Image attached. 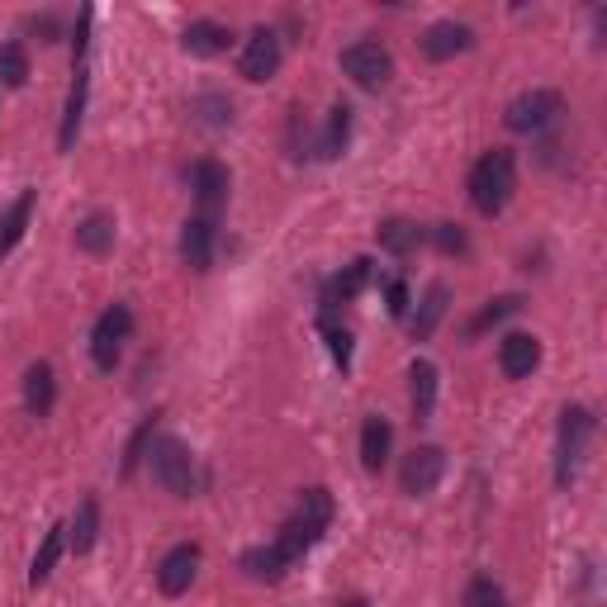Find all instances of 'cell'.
Listing matches in <instances>:
<instances>
[{
	"instance_id": "cell-12",
	"label": "cell",
	"mask_w": 607,
	"mask_h": 607,
	"mask_svg": "<svg viewBox=\"0 0 607 607\" xmlns=\"http://www.w3.org/2000/svg\"><path fill=\"white\" fill-rule=\"evenodd\" d=\"M470 47H475V29L456 20H437L423 34V57H433V62H451L460 53H470Z\"/></svg>"
},
{
	"instance_id": "cell-5",
	"label": "cell",
	"mask_w": 607,
	"mask_h": 607,
	"mask_svg": "<svg viewBox=\"0 0 607 607\" xmlns=\"http://www.w3.org/2000/svg\"><path fill=\"white\" fill-rule=\"evenodd\" d=\"M342 72H347L361 90H380V86H390V76H394V57H390L385 43L361 39V43L342 47Z\"/></svg>"
},
{
	"instance_id": "cell-3",
	"label": "cell",
	"mask_w": 607,
	"mask_h": 607,
	"mask_svg": "<svg viewBox=\"0 0 607 607\" xmlns=\"http://www.w3.org/2000/svg\"><path fill=\"white\" fill-rule=\"evenodd\" d=\"M588 437H594V413L569 404L561 413V433H555V484L569 489L574 475L584 466V451H588Z\"/></svg>"
},
{
	"instance_id": "cell-21",
	"label": "cell",
	"mask_w": 607,
	"mask_h": 607,
	"mask_svg": "<svg viewBox=\"0 0 607 607\" xmlns=\"http://www.w3.org/2000/svg\"><path fill=\"white\" fill-rule=\"evenodd\" d=\"M95 541H100V499L95 493H86L82 503H76V518L67 522V546L76 555H86Z\"/></svg>"
},
{
	"instance_id": "cell-24",
	"label": "cell",
	"mask_w": 607,
	"mask_h": 607,
	"mask_svg": "<svg viewBox=\"0 0 607 607\" xmlns=\"http://www.w3.org/2000/svg\"><path fill=\"white\" fill-rule=\"evenodd\" d=\"M365 285H371V262H351L347 270H342V276H332L328 285H323V309H338V303H351V299H356L361 290H365Z\"/></svg>"
},
{
	"instance_id": "cell-31",
	"label": "cell",
	"mask_w": 607,
	"mask_h": 607,
	"mask_svg": "<svg viewBox=\"0 0 607 607\" xmlns=\"http://www.w3.org/2000/svg\"><path fill=\"white\" fill-rule=\"evenodd\" d=\"M190 115L200 124H210V129H223V124H233V100L228 95H195V100H190Z\"/></svg>"
},
{
	"instance_id": "cell-17",
	"label": "cell",
	"mask_w": 607,
	"mask_h": 607,
	"mask_svg": "<svg viewBox=\"0 0 607 607\" xmlns=\"http://www.w3.org/2000/svg\"><path fill=\"white\" fill-rule=\"evenodd\" d=\"M408 398H413V423H427L437 408V365L413 361L408 365Z\"/></svg>"
},
{
	"instance_id": "cell-2",
	"label": "cell",
	"mask_w": 607,
	"mask_h": 607,
	"mask_svg": "<svg viewBox=\"0 0 607 607\" xmlns=\"http://www.w3.org/2000/svg\"><path fill=\"white\" fill-rule=\"evenodd\" d=\"M148 466H152V479L171 493V499H190L200 484L195 456H190V446L181 437H157L152 451H148Z\"/></svg>"
},
{
	"instance_id": "cell-32",
	"label": "cell",
	"mask_w": 607,
	"mask_h": 607,
	"mask_svg": "<svg viewBox=\"0 0 607 607\" xmlns=\"http://www.w3.org/2000/svg\"><path fill=\"white\" fill-rule=\"evenodd\" d=\"M466 607H508L503 584H493L489 574H475V579L466 584Z\"/></svg>"
},
{
	"instance_id": "cell-33",
	"label": "cell",
	"mask_w": 607,
	"mask_h": 607,
	"mask_svg": "<svg viewBox=\"0 0 607 607\" xmlns=\"http://www.w3.org/2000/svg\"><path fill=\"white\" fill-rule=\"evenodd\" d=\"M427 237L446 252V257H456V252H466V233H460V223H437V228H427Z\"/></svg>"
},
{
	"instance_id": "cell-10",
	"label": "cell",
	"mask_w": 607,
	"mask_h": 607,
	"mask_svg": "<svg viewBox=\"0 0 607 607\" xmlns=\"http://www.w3.org/2000/svg\"><path fill=\"white\" fill-rule=\"evenodd\" d=\"M195 574H200V546L185 541V546H171L162 555V565H157V588H162L167 598H181V594H190Z\"/></svg>"
},
{
	"instance_id": "cell-37",
	"label": "cell",
	"mask_w": 607,
	"mask_h": 607,
	"mask_svg": "<svg viewBox=\"0 0 607 607\" xmlns=\"http://www.w3.org/2000/svg\"><path fill=\"white\" fill-rule=\"evenodd\" d=\"M29 29L39 34V43H53V39H57V20H53V14H34V20H29Z\"/></svg>"
},
{
	"instance_id": "cell-15",
	"label": "cell",
	"mask_w": 607,
	"mask_h": 607,
	"mask_svg": "<svg viewBox=\"0 0 607 607\" xmlns=\"http://www.w3.org/2000/svg\"><path fill=\"white\" fill-rule=\"evenodd\" d=\"M332 513H338V508H332V493H328V489H303L290 518H295L313 541H323V532L332 526Z\"/></svg>"
},
{
	"instance_id": "cell-38",
	"label": "cell",
	"mask_w": 607,
	"mask_h": 607,
	"mask_svg": "<svg viewBox=\"0 0 607 607\" xmlns=\"http://www.w3.org/2000/svg\"><path fill=\"white\" fill-rule=\"evenodd\" d=\"M342 607H371V603H365V598H347Z\"/></svg>"
},
{
	"instance_id": "cell-19",
	"label": "cell",
	"mask_w": 607,
	"mask_h": 607,
	"mask_svg": "<svg viewBox=\"0 0 607 607\" xmlns=\"http://www.w3.org/2000/svg\"><path fill=\"white\" fill-rule=\"evenodd\" d=\"M290 565H295V561L276 546V541H270V546H252V551H243V569H247V579H257V584H280Z\"/></svg>"
},
{
	"instance_id": "cell-29",
	"label": "cell",
	"mask_w": 607,
	"mask_h": 607,
	"mask_svg": "<svg viewBox=\"0 0 607 607\" xmlns=\"http://www.w3.org/2000/svg\"><path fill=\"white\" fill-rule=\"evenodd\" d=\"M522 309V299L518 295H503V299H489L484 309H479L475 318H470V328H466V338H479V332H489V328H499L503 318H513Z\"/></svg>"
},
{
	"instance_id": "cell-14",
	"label": "cell",
	"mask_w": 607,
	"mask_h": 607,
	"mask_svg": "<svg viewBox=\"0 0 607 607\" xmlns=\"http://www.w3.org/2000/svg\"><path fill=\"white\" fill-rule=\"evenodd\" d=\"M446 303H451V285H441V280L427 285V295L418 299V313L408 318V338H413V342H427V338H433L437 323L446 318Z\"/></svg>"
},
{
	"instance_id": "cell-22",
	"label": "cell",
	"mask_w": 607,
	"mask_h": 607,
	"mask_svg": "<svg viewBox=\"0 0 607 607\" xmlns=\"http://www.w3.org/2000/svg\"><path fill=\"white\" fill-rule=\"evenodd\" d=\"M86 90H90V72L76 67V82L67 95V115H62V129H57V148L72 152L76 148V134H82V115H86Z\"/></svg>"
},
{
	"instance_id": "cell-26",
	"label": "cell",
	"mask_w": 607,
	"mask_h": 607,
	"mask_svg": "<svg viewBox=\"0 0 607 607\" xmlns=\"http://www.w3.org/2000/svg\"><path fill=\"white\" fill-rule=\"evenodd\" d=\"M375 237L385 252H394V257H408V252H418L427 243V228H418L413 219H385L375 228Z\"/></svg>"
},
{
	"instance_id": "cell-16",
	"label": "cell",
	"mask_w": 607,
	"mask_h": 607,
	"mask_svg": "<svg viewBox=\"0 0 607 607\" xmlns=\"http://www.w3.org/2000/svg\"><path fill=\"white\" fill-rule=\"evenodd\" d=\"M57 404V375H53V365L47 361H34L24 371V408L34 413V418H47Z\"/></svg>"
},
{
	"instance_id": "cell-13",
	"label": "cell",
	"mask_w": 607,
	"mask_h": 607,
	"mask_svg": "<svg viewBox=\"0 0 607 607\" xmlns=\"http://www.w3.org/2000/svg\"><path fill=\"white\" fill-rule=\"evenodd\" d=\"M541 365V342L532 338V332H508V338L499 342V371L508 380H526Z\"/></svg>"
},
{
	"instance_id": "cell-35",
	"label": "cell",
	"mask_w": 607,
	"mask_h": 607,
	"mask_svg": "<svg viewBox=\"0 0 607 607\" xmlns=\"http://www.w3.org/2000/svg\"><path fill=\"white\" fill-rule=\"evenodd\" d=\"M148 441H152V418L138 427L134 441H129V451H124V475H134V470H138V460L148 456Z\"/></svg>"
},
{
	"instance_id": "cell-34",
	"label": "cell",
	"mask_w": 607,
	"mask_h": 607,
	"mask_svg": "<svg viewBox=\"0 0 607 607\" xmlns=\"http://www.w3.org/2000/svg\"><path fill=\"white\" fill-rule=\"evenodd\" d=\"M323 338H328V351H332V361H338L342 371H347V365H351V332H347V328H332L328 318H323Z\"/></svg>"
},
{
	"instance_id": "cell-11",
	"label": "cell",
	"mask_w": 607,
	"mask_h": 607,
	"mask_svg": "<svg viewBox=\"0 0 607 607\" xmlns=\"http://www.w3.org/2000/svg\"><path fill=\"white\" fill-rule=\"evenodd\" d=\"M214 247H219V219L195 214L181 223V262L190 270H210L214 266Z\"/></svg>"
},
{
	"instance_id": "cell-9",
	"label": "cell",
	"mask_w": 607,
	"mask_h": 607,
	"mask_svg": "<svg viewBox=\"0 0 607 607\" xmlns=\"http://www.w3.org/2000/svg\"><path fill=\"white\" fill-rule=\"evenodd\" d=\"M185 181H190V195H195L200 204V214H219L223 204H228V190H233V175L223 162H214V157H204V162H195L185 171Z\"/></svg>"
},
{
	"instance_id": "cell-1",
	"label": "cell",
	"mask_w": 607,
	"mask_h": 607,
	"mask_svg": "<svg viewBox=\"0 0 607 607\" xmlns=\"http://www.w3.org/2000/svg\"><path fill=\"white\" fill-rule=\"evenodd\" d=\"M513 190H518V157L513 152L493 148V152L479 157L475 171H470V204L479 214H484V219L503 214L508 200H513Z\"/></svg>"
},
{
	"instance_id": "cell-27",
	"label": "cell",
	"mask_w": 607,
	"mask_h": 607,
	"mask_svg": "<svg viewBox=\"0 0 607 607\" xmlns=\"http://www.w3.org/2000/svg\"><path fill=\"white\" fill-rule=\"evenodd\" d=\"M347 138H351V105H332V109H328V129H323V138H318L313 157H323V162H338V157L347 152Z\"/></svg>"
},
{
	"instance_id": "cell-30",
	"label": "cell",
	"mask_w": 607,
	"mask_h": 607,
	"mask_svg": "<svg viewBox=\"0 0 607 607\" xmlns=\"http://www.w3.org/2000/svg\"><path fill=\"white\" fill-rule=\"evenodd\" d=\"M0 82L14 90L29 82V47L24 43H0Z\"/></svg>"
},
{
	"instance_id": "cell-6",
	"label": "cell",
	"mask_w": 607,
	"mask_h": 607,
	"mask_svg": "<svg viewBox=\"0 0 607 607\" xmlns=\"http://www.w3.org/2000/svg\"><path fill=\"white\" fill-rule=\"evenodd\" d=\"M565 115V100L555 90H522L513 105H508V115L503 124L513 134H541V129H551L555 119Z\"/></svg>"
},
{
	"instance_id": "cell-20",
	"label": "cell",
	"mask_w": 607,
	"mask_h": 607,
	"mask_svg": "<svg viewBox=\"0 0 607 607\" xmlns=\"http://www.w3.org/2000/svg\"><path fill=\"white\" fill-rule=\"evenodd\" d=\"M228 43H233V34H228V24H219V20H195L181 34V47L190 57H219Z\"/></svg>"
},
{
	"instance_id": "cell-28",
	"label": "cell",
	"mask_w": 607,
	"mask_h": 607,
	"mask_svg": "<svg viewBox=\"0 0 607 607\" xmlns=\"http://www.w3.org/2000/svg\"><path fill=\"white\" fill-rule=\"evenodd\" d=\"M62 551H67V526H53V532L43 536V546H39V555H34V565H29V584H43L47 574L57 569V561H62Z\"/></svg>"
},
{
	"instance_id": "cell-8",
	"label": "cell",
	"mask_w": 607,
	"mask_h": 607,
	"mask_svg": "<svg viewBox=\"0 0 607 607\" xmlns=\"http://www.w3.org/2000/svg\"><path fill=\"white\" fill-rule=\"evenodd\" d=\"M280 57H285L280 34L262 24V29H252L247 34L243 57H237V72H243V82H270V76L280 72Z\"/></svg>"
},
{
	"instance_id": "cell-25",
	"label": "cell",
	"mask_w": 607,
	"mask_h": 607,
	"mask_svg": "<svg viewBox=\"0 0 607 607\" xmlns=\"http://www.w3.org/2000/svg\"><path fill=\"white\" fill-rule=\"evenodd\" d=\"M34 200H39L34 190H24V195L14 200L6 214H0V257H10V252L20 247V237L29 233V219H34Z\"/></svg>"
},
{
	"instance_id": "cell-7",
	"label": "cell",
	"mask_w": 607,
	"mask_h": 607,
	"mask_svg": "<svg viewBox=\"0 0 607 607\" xmlns=\"http://www.w3.org/2000/svg\"><path fill=\"white\" fill-rule=\"evenodd\" d=\"M446 475V451L441 446H413L404 456V466H398V489L408 493V499H423V493H433Z\"/></svg>"
},
{
	"instance_id": "cell-4",
	"label": "cell",
	"mask_w": 607,
	"mask_h": 607,
	"mask_svg": "<svg viewBox=\"0 0 607 607\" xmlns=\"http://www.w3.org/2000/svg\"><path fill=\"white\" fill-rule=\"evenodd\" d=\"M129 332H134V309H129V303H109V309L95 318V328H90V356H95V365H100L105 375L119 365Z\"/></svg>"
},
{
	"instance_id": "cell-36",
	"label": "cell",
	"mask_w": 607,
	"mask_h": 607,
	"mask_svg": "<svg viewBox=\"0 0 607 607\" xmlns=\"http://www.w3.org/2000/svg\"><path fill=\"white\" fill-rule=\"evenodd\" d=\"M408 303H413V299H408V285H404V280H390V285H385V309H390L394 318H408Z\"/></svg>"
},
{
	"instance_id": "cell-23",
	"label": "cell",
	"mask_w": 607,
	"mask_h": 607,
	"mask_svg": "<svg viewBox=\"0 0 607 607\" xmlns=\"http://www.w3.org/2000/svg\"><path fill=\"white\" fill-rule=\"evenodd\" d=\"M76 247H82L86 257H105V252L115 247V214H105V210L86 214L76 223Z\"/></svg>"
},
{
	"instance_id": "cell-18",
	"label": "cell",
	"mask_w": 607,
	"mask_h": 607,
	"mask_svg": "<svg viewBox=\"0 0 607 607\" xmlns=\"http://www.w3.org/2000/svg\"><path fill=\"white\" fill-rule=\"evenodd\" d=\"M390 446H394V427H390V418L371 413V418L361 423V466L375 475V470L390 460Z\"/></svg>"
}]
</instances>
